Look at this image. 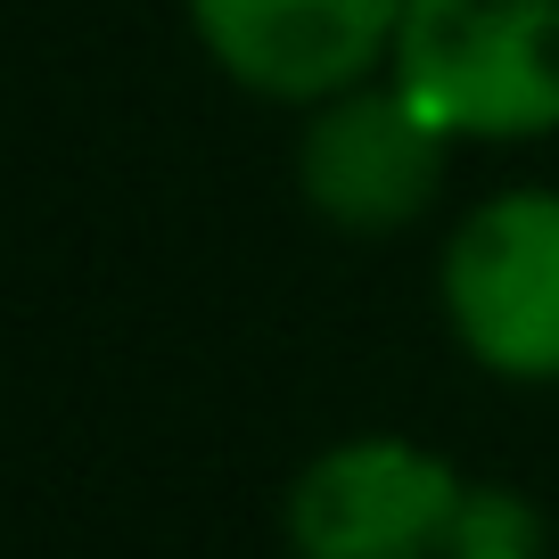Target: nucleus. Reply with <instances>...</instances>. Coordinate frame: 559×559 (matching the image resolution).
<instances>
[{"mask_svg":"<svg viewBox=\"0 0 559 559\" xmlns=\"http://www.w3.org/2000/svg\"><path fill=\"white\" fill-rule=\"evenodd\" d=\"M386 83L453 140L559 132V0H403Z\"/></svg>","mask_w":559,"mask_h":559,"instance_id":"1","label":"nucleus"},{"mask_svg":"<svg viewBox=\"0 0 559 559\" xmlns=\"http://www.w3.org/2000/svg\"><path fill=\"white\" fill-rule=\"evenodd\" d=\"M469 486L444 453L403 437H346L288 486L297 559H444L461 543Z\"/></svg>","mask_w":559,"mask_h":559,"instance_id":"2","label":"nucleus"},{"mask_svg":"<svg viewBox=\"0 0 559 559\" xmlns=\"http://www.w3.org/2000/svg\"><path fill=\"white\" fill-rule=\"evenodd\" d=\"M444 321L493 379H559V190H502L453 230Z\"/></svg>","mask_w":559,"mask_h":559,"instance_id":"3","label":"nucleus"},{"mask_svg":"<svg viewBox=\"0 0 559 559\" xmlns=\"http://www.w3.org/2000/svg\"><path fill=\"white\" fill-rule=\"evenodd\" d=\"M444 148H453V132H437L395 83L386 91L354 83L337 99H321L313 123H305L297 190L321 223L379 239V230H403L428 214V198L444 181Z\"/></svg>","mask_w":559,"mask_h":559,"instance_id":"4","label":"nucleus"},{"mask_svg":"<svg viewBox=\"0 0 559 559\" xmlns=\"http://www.w3.org/2000/svg\"><path fill=\"white\" fill-rule=\"evenodd\" d=\"M403 0H190V34L255 99L321 107L395 58Z\"/></svg>","mask_w":559,"mask_h":559,"instance_id":"5","label":"nucleus"},{"mask_svg":"<svg viewBox=\"0 0 559 559\" xmlns=\"http://www.w3.org/2000/svg\"><path fill=\"white\" fill-rule=\"evenodd\" d=\"M444 559H543V526L519 493H469L461 510V543Z\"/></svg>","mask_w":559,"mask_h":559,"instance_id":"6","label":"nucleus"}]
</instances>
